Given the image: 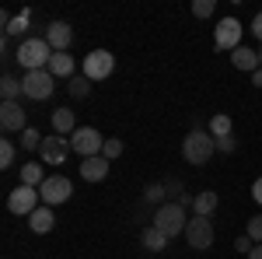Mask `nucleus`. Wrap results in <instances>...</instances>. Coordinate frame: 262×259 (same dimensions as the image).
Masks as SVG:
<instances>
[{
	"mask_svg": "<svg viewBox=\"0 0 262 259\" xmlns=\"http://www.w3.org/2000/svg\"><path fill=\"white\" fill-rule=\"evenodd\" d=\"M140 242H143V249H150V252H164V245H168V238H164L154 224H147L140 231Z\"/></svg>",
	"mask_w": 262,
	"mask_h": 259,
	"instance_id": "nucleus-20",
	"label": "nucleus"
},
{
	"mask_svg": "<svg viewBox=\"0 0 262 259\" xmlns=\"http://www.w3.org/2000/svg\"><path fill=\"white\" fill-rule=\"evenodd\" d=\"M213 238H217V235H213V224H210V217H196V214H192V217H189V224H185V242H189V245H192V249H210V245H213Z\"/></svg>",
	"mask_w": 262,
	"mask_h": 259,
	"instance_id": "nucleus-9",
	"label": "nucleus"
},
{
	"mask_svg": "<svg viewBox=\"0 0 262 259\" xmlns=\"http://www.w3.org/2000/svg\"><path fill=\"white\" fill-rule=\"evenodd\" d=\"M14 60L25 67V74H32V70H49L53 49H49L46 39H25L18 46V53H14Z\"/></svg>",
	"mask_w": 262,
	"mask_h": 259,
	"instance_id": "nucleus-1",
	"label": "nucleus"
},
{
	"mask_svg": "<svg viewBox=\"0 0 262 259\" xmlns=\"http://www.w3.org/2000/svg\"><path fill=\"white\" fill-rule=\"evenodd\" d=\"M0 126H4L7 133H25V130H28V119H25L21 102H4V105H0Z\"/></svg>",
	"mask_w": 262,
	"mask_h": 259,
	"instance_id": "nucleus-12",
	"label": "nucleus"
},
{
	"mask_svg": "<svg viewBox=\"0 0 262 259\" xmlns=\"http://www.w3.org/2000/svg\"><path fill=\"white\" fill-rule=\"evenodd\" d=\"M28 21H32V14H28V11H21L18 18H11L7 25H4V35L11 39V35H21V32H28Z\"/></svg>",
	"mask_w": 262,
	"mask_h": 259,
	"instance_id": "nucleus-24",
	"label": "nucleus"
},
{
	"mask_svg": "<svg viewBox=\"0 0 262 259\" xmlns=\"http://www.w3.org/2000/svg\"><path fill=\"white\" fill-rule=\"evenodd\" d=\"M213 210H217V193L206 189L200 196H192V214H196V217H210Z\"/></svg>",
	"mask_w": 262,
	"mask_h": 259,
	"instance_id": "nucleus-19",
	"label": "nucleus"
},
{
	"mask_svg": "<svg viewBox=\"0 0 262 259\" xmlns=\"http://www.w3.org/2000/svg\"><path fill=\"white\" fill-rule=\"evenodd\" d=\"M252 84H255V88H262V67L255 70V74H252Z\"/></svg>",
	"mask_w": 262,
	"mask_h": 259,
	"instance_id": "nucleus-36",
	"label": "nucleus"
},
{
	"mask_svg": "<svg viewBox=\"0 0 262 259\" xmlns=\"http://www.w3.org/2000/svg\"><path fill=\"white\" fill-rule=\"evenodd\" d=\"M49 74H53V77H74V56H70V53H53Z\"/></svg>",
	"mask_w": 262,
	"mask_h": 259,
	"instance_id": "nucleus-18",
	"label": "nucleus"
},
{
	"mask_svg": "<svg viewBox=\"0 0 262 259\" xmlns=\"http://www.w3.org/2000/svg\"><path fill=\"white\" fill-rule=\"evenodd\" d=\"M46 42H49L53 53H67V46L74 42L70 25H67V21H49V28H46Z\"/></svg>",
	"mask_w": 262,
	"mask_h": 259,
	"instance_id": "nucleus-13",
	"label": "nucleus"
},
{
	"mask_svg": "<svg viewBox=\"0 0 262 259\" xmlns=\"http://www.w3.org/2000/svg\"><path fill=\"white\" fill-rule=\"evenodd\" d=\"M53 224H56V217H53V207H46V203H42L39 210L28 217V228H32L35 235H49V231H53Z\"/></svg>",
	"mask_w": 262,
	"mask_h": 259,
	"instance_id": "nucleus-16",
	"label": "nucleus"
},
{
	"mask_svg": "<svg viewBox=\"0 0 262 259\" xmlns=\"http://www.w3.org/2000/svg\"><path fill=\"white\" fill-rule=\"evenodd\" d=\"M42 140H46V137H42L39 130H32V126H28V130L21 133V147H25V151H39Z\"/></svg>",
	"mask_w": 262,
	"mask_h": 259,
	"instance_id": "nucleus-26",
	"label": "nucleus"
},
{
	"mask_svg": "<svg viewBox=\"0 0 262 259\" xmlns=\"http://www.w3.org/2000/svg\"><path fill=\"white\" fill-rule=\"evenodd\" d=\"M150 224H154L164 238L171 242V238H179V235H185V224H189V217H185V207H182V203H161Z\"/></svg>",
	"mask_w": 262,
	"mask_h": 259,
	"instance_id": "nucleus-2",
	"label": "nucleus"
},
{
	"mask_svg": "<svg viewBox=\"0 0 262 259\" xmlns=\"http://www.w3.org/2000/svg\"><path fill=\"white\" fill-rule=\"evenodd\" d=\"M252 35H255V39H262V11L255 14V21H252Z\"/></svg>",
	"mask_w": 262,
	"mask_h": 259,
	"instance_id": "nucleus-34",
	"label": "nucleus"
},
{
	"mask_svg": "<svg viewBox=\"0 0 262 259\" xmlns=\"http://www.w3.org/2000/svg\"><path fill=\"white\" fill-rule=\"evenodd\" d=\"M70 151H74V147H70V140L60 137V133L46 137V140H42V147H39V154H42V161H46V165H63Z\"/></svg>",
	"mask_w": 262,
	"mask_h": 259,
	"instance_id": "nucleus-11",
	"label": "nucleus"
},
{
	"mask_svg": "<svg viewBox=\"0 0 262 259\" xmlns=\"http://www.w3.org/2000/svg\"><path fill=\"white\" fill-rule=\"evenodd\" d=\"M234 249H238V252H245V256H248V252H252V249H255V242L248 238V235H242V238L234 242Z\"/></svg>",
	"mask_w": 262,
	"mask_h": 259,
	"instance_id": "nucleus-32",
	"label": "nucleus"
},
{
	"mask_svg": "<svg viewBox=\"0 0 262 259\" xmlns=\"http://www.w3.org/2000/svg\"><path fill=\"white\" fill-rule=\"evenodd\" d=\"M252 196H255V203L262 207V179H255V182H252Z\"/></svg>",
	"mask_w": 262,
	"mask_h": 259,
	"instance_id": "nucleus-35",
	"label": "nucleus"
},
{
	"mask_svg": "<svg viewBox=\"0 0 262 259\" xmlns=\"http://www.w3.org/2000/svg\"><path fill=\"white\" fill-rule=\"evenodd\" d=\"M242 35H245V28H242L238 18H221L217 28H213V46H217L221 53H234V49L242 46Z\"/></svg>",
	"mask_w": 262,
	"mask_h": 259,
	"instance_id": "nucleus-5",
	"label": "nucleus"
},
{
	"mask_svg": "<svg viewBox=\"0 0 262 259\" xmlns=\"http://www.w3.org/2000/svg\"><path fill=\"white\" fill-rule=\"evenodd\" d=\"M248 259H262V245H255V249L248 252Z\"/></svg>",
	"mask_w": 262,
	"mask_h": 259,
	"instance_id": "nucleus-37",
	"label": "nucleus"
},
{
	"mask_svg": "<svg viewBox=\"0 0 262 259\" xmlns=\"http://www.w3.org/2000/svg\"><path fill=\"white\" fill-rule=\"evenodd\" d=\"M101 154H105V158L108 161H116L122 154V140H116V137H108L105 140V147H101Z\"/></svg>",
	"mask_w": 262,
	"mask_h": 259,
	"instance_id": "nucleus-28",
	"label": "nucleus"
},
{
	"mask_svg": "<svg viewBox=\"0 0 262 259\" xmlns=\"http://www.w3.org/2000/svg\"><path fill=\"white\" fill-rule=\"evenodd\" d=\"M70 147L84 158H98L101 154V147H105V137H101L95 126H77L74 133H70Z\"/></svg>",
	"mask_w": 262,
	"mask_h": 259,
	"instance_id": "nucleus-4",
	"label": "nucleus"
},
{
	"mask_svg": "<svg viewBox=\"0 0 262 259\" xmlns=\"http://www.w3.org/2000/svg\"><path fill=\"white\" fill-rule=\"evenodd\" d=\"M231 63L238 67V70H245V74H255L262 63H259V53L255 49H248V46H238L234 53H231Z\"/></svg>",
	"mask_w": 262,
	"mask_h": 259,
	"instance_id": "nucleus-15",
	"label": "nucleus"
},
{
	"mask_svg": "<svg viewBox=\"0 0 262 259\" xmlns=\"http://www.w3.org/2000/svg\"><path fill=\"white\" fill-rule=\"evenodd\" d=\"M245 235H248L252 242H259V245H262V214H255V217L248 221V231H245Z\"/></svg>",
	"mask_w": 262,
	"mask_h": 259,
	"instance_id": "nucleus-30",
	"label": "nucleus"
},
{
	"mask_svg": "<svg viewBox=\"0 0 262 259\" xmlns=\"http://www.w3.org/2000/svg\"><path fill=\"white\" fill-rule=\"evenodd\" d=\"M217 151L231 154V151H234V137H224V140H217Z\"/></svg>",
	"mask_w": 262,
	"mask_h": 259,
	"instance_id": "nucleus-33",
	"label": "nucleus"
},
{
	"mask_svg": "<svg viewBox=\"0 0 262 259\" xmlns=\"http://www.w3.org/2000/svg\"><path fill=\"white\" fill-rule=\"evenodd\" d=\"M53 130H56V133H74V130H77V119H74V112H70V109H56V112H53Z\"/></svg>",
	"mask_w": 262,
	"mask_h": 259,
	"instance_id": "nucleus-21",
	"label": "nucleus"
},
{
	"mask_svg": "<svg viewBox=\"0 0 262 259\" xmlns=\"http://www.w3.org/2000/svg\"><path fill=\"white\" fill-rule=\"evenodd\" d=\"M112 70H116V56L108 49H95L84 56V77L88 81H105Z\"/></svg>",
	"mask_w": 262,
	"mask_h": 259,
	"instance_id": "nucleus-8",
	"label": "nucleus"
},
{
	"mask_svg": "<svg viewBox=\"0 0 262 259\" xmlns=\"http://www.w3.org/2000/svg\"><path fill=\"white\" fill-rule=\"evenodd\" d=\"M213 151H217V140H213L210 130H192L189 137L182 140V158L189 165H206L213 158Z\"/></svg>",
	"mask_w": 262,
	"mask_h": 259,
	"instance_id": "nucleus-3",
	"label": "nucleus"
},
{
	"mask_svg": "<svg viewBox=\"0 0 262 259\" xmlns=\"http://www.w3.org/2000/svg\"><path fill=\"white\" fill-rule=\"evenodd\" d=\"M231 116H224V112H217L213 119H210V133H213V140H224V137H231Z\"/></svg>",
	"mask_w": 262,
	"mask_h": 259,
	"instance_id": "nucleus-23",
	"label": "nucleus"
},
{
	"mask_svg": "<svg viewBox=\"0 0 262 259\" xmlns=\"http://www.w3.org/2000/svg\"><path fill=\"white\" fill-rule=\"evenodd\" d=\"M259 63H262V53H259Z\"/></svg>",
	"mask_w": 262,
	"mask_h": 259,
	"instance_id": "nucleus-38",
	"label": "nucleus"
},
{
	"mask_svg": "<svg viewBox=\"0 0 262 259\" xmlns=\"http://www.w3.org/2000/svg\"><path fill=\"white\" fill-rule=\"evenodd\" d=\"M46 179H49V175H42V165H39V161H25V165H21V186L39 189Z\"/></svg>",
	"mask_w": 262,
	"mask_h": 259,
	"instance_id": "nucleus-17",
	"label": "nucleus"
},
{
	"mask_svg": "<svg viewBox=\"0 0 262 259\" xmlns=\"http://www.w3.org/2000/svg\"><path fill=\"white\" fill-rule=\"evenodd\" d=\"M192 14H196V18H210V14H213V0H196V4H192Z\"/></svg>",
	"mask_w": 262,
	"mask_h": 259,
	"instance_id": "nucleus-31",
	"label": "nucleus"
},
{
	"mask_svg": "<svg viewBox=\"0 0 262 259\" xmlns=\"http://www.w3.org/2000/svg\"><path fill=\"white\" fill-rule=\"evenodd\" d=\"M164 193H168V189H164L161 182H150V186L143 189V200H147V203H161V196H164Z\"/></svg>",
	"mask_w": 262,
	"mask_h": 259,
	"instance_id": "nucleus-29",
	"label": "nucleus"
},
{
	"mask_svg": "<svg viewBox=\"0 0 262 259\" xmlns=\"http://www.w3.org/2000/svg\"><path fill=\"white\" fill-rule=\"evenodd\" d=\"M91 84H95V81H88L84 74H77V77H70V84H67V91H70V98H88Z\"/></svg>",
	"mask_w": 262,
	"mask_h": 259,
	"instance_id": "nucleus-25",
	"label": "nucleus"
},
{
	"mask_svg": "<svg viewBox=\"0 0 262 259\" xmlns=\"http://www.w3.org/2000/svg\"><path fill=\"white\" fill-rule=\"evenodd\" d=\"M0 95H4V102H18L21 95H25V84H21V77H7L0 81Z\"/></svg>",
	"mask_w": 262,
	"mask_h": 259,
	"instance_id": "nucleus-22",
	"label": "nucleus"
},
{
	"mask_svg": "<svg viewBox=\"0 0 262 259\" xmlns=\"http://www.w3.org/2000/svg\"><path fill=\"white\" fill-rule=\"evenodd\" d=\"M14 158H18L14 144H11V140H4V144H0V168H11V165H14Z\"/></svg>",
	"mask_w": 262,
	"mask_h": 259,
	"instance_id": "nucleus-27",
	"label": "nucleus"
},
{
	"mask_svg": "<svg viewBox=\"0 0 262 259\" xmlns=\"http://www.w3.org/2000/svg\"><path fill=\"white\" fill-rule=\"evenodd\" d=\"M108 175V158L98 154V158H84L81 161V179L84 182H101Z\"/></svg>",
	"mask_w": 262,
	"mask_h": 259,
	"instance_id": "nucleus-14",
	"label": "nucleus"
},
{
	"mask_svg": "<svg viewBox=\"0 0 262 259\" xmlns=\"http://www.w3.org/2000/svg\"><path fill=\"white\" fill-rule=\"evenodd\" d=\"M70 193H74V186H70V179L67 175H49V179L39 186V196L46 207H56V203H67L70 200Z\"/></svg>",
	"mask_w": 262,
	"mask_h": 259,
	"instance_id": "nucleus-10",
	"label": "nucleus"
},
{
	"mask_svg": "<svg viewBox=\"0 0 262 259\" xmlns=\"http://www.w3.org/2000/svg\"><path fill=\"white\" fill-rule=\"evenodd\" d=\"M21 84H25V98H32V102H46L56 91V77L49 70H32V74L21 77Z\"/></svg>",
	"mask_w": 262,
	"mask_h": 259,
	"instance_id": "nucleus-7",
	"label": "nucleus"
},
{
	"mask_svg": "<svg viewBox=\"0 0 262 259\" xmlns=\"http://www.w3.org/2000/svg\"><path fill=\"white\" fill-rule=\"evenodd\" d=\"M39 207H42V196H39V189H32V186H14L11 196H7V210L21 214V217H32Z\"/></svg>",
	"mask_w": 262,
	"mask_h": 259,
	"instance_id": "nucleus-6",
	"label": "nucleus"
}]
</instances>
